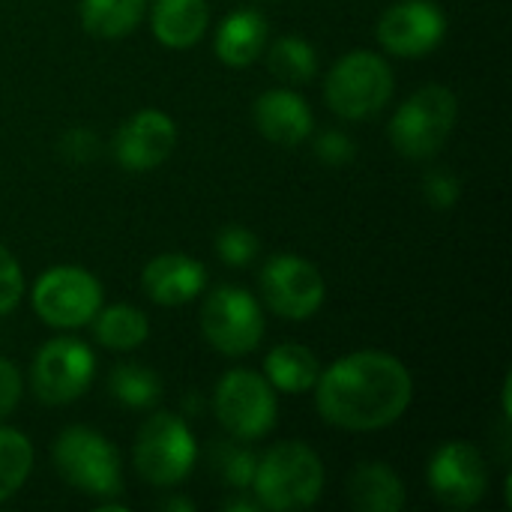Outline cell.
<instances>
[{
	"label": "cell",
	"mask_w": 512,
	"mask_h": 512,
	"mask_svg": "<svg viewBox=\"0 0 512 512\" xmlns=\"http://www.w3.org/2000/svg\"><path fill=\"white\" fill-rule=\"evenodd\" d=\"M408 369L381 351H360L336 360L315 384V402L327 423L348 432H375L396 423L411 405Z\"/></svg>",
	"instance_id": "cell-1"
},
{
	"label": "cell",
	"mask_w": 512,
	"mask_h": 512,
	"mask_svg": "<svg viewBox=\"0 0 512 512\" xmlns=\"http://www.w3.org/2000/svg\"><path fill=\"white\" fill-rule=\"evenodd\" d=\"M252 486L258 504L267 510H306L321 498L324 465L312 447L300 441H285L264 453V459L255 465Z\"/></svg>",
	"instance_id": "cell-2"
},
{
	"label": "cell",
	"mask_w": 512,
	"mask_h": 512,
	"mask_svg": "<svg viewBox=\"0 0 512 512\" xmlns=\"http://www.w3.org/2000/svg\"><path fill=\"white\" fill-rule=\"evenodd\" d=\"M54 468L69 486L84 495L114 498L123 489V471L114 444L84 426H72L57 438Z\"/></svg>",
	"instance_id": "cell-3"
},
{
	"label": "cell",
	"mask_w": 512,
	"mask_h": 512,
	"mask_svg": "<svg viewBox=\"0 0 512 512\" xmlns=\"http://www.w3.org/2000/svg\"><path fill=\"white\" fill-rule=\"evenodd\" d=\"M327 105L345 120L378 114L393 96V69L372 51L345 54L327 75Z\"/></svg>",
	"instance_id": "cell-4"
},
{
	"label": "cell",
	"mask_w": 512,
	"mask_h": 512,
	"mask_svg": "<svg viewBox=\"0 0 512 512\" xmlns=\"http://www.w3.org/2000/svg\"><path fill=\"white\" fill-rule=\"evenodd\" d=\"M195 456H198V447H195L189 426L168 411L153 414L138 429L135 471L150 486H159V489L177 486L192 471Z\"/></svg>",
	"instance_id": "cell-5"
},
{
	"label": "cell",
	"mask_w": 512,
	"mask_h": 512,
	"mask_svg": "<svg viewBox=\"0 0 512 512\" xmlns=\"http://www.w3.org/2000/svg\"><path fill=\"white\" fill-rule=\"evenodd\" d=\"M456 114H459V102L453 90L441 84L423 87L396 111L390 123V138L402 156L426 159L444 147V141L456 126Z\"/></svg>",
	"instance_id": "cell-6"
},
{
	"label": "cell",
	"mask_w": 512,
	"mask_h": 512,
	"mask_svg": "<svg viewBox=\"0 0 512 512\" xmlns=\"http://www.w3.org/2000/svg\"><path fill=\"white\" fill-rule=\"evenodd\" d=\"M213 408L219 423L240 441L264 438L276 426L273 384L249 369H234L216 384Z\"/></svg>",
	"instance_id": "cell-7"
},
{
	"label": "cell",
	"mask_w": 512,
	"mask_h": 512,
	"mask_svg": "<svg viewBox=\"0 0 512 512\" xmlns=\"http://www.w3.org/2000/svg\"><path fill=\"white\" fill-rule=\"evenodd\" d=\"M201 330L219 354L243 357L258 348L264 336V315L249 291L225 285L204 300Z\"/></svg>",
	"instance_id": "cell-8"
},
{
	"label": "cell",
	"mask_w": 512,
	"mask_h": 512,
	"mask_svg": "<svg viewBox=\"0 0 512 512\" xmlns=\"http://www.w3.org/2000/svg\"><path fill=\"white\" fill-rule=\"evenodd\" d=\"M33 309L51 327H81L102 309V285L81 267H51L33 288Z\"/></svg>",
	"instance_id": "cell-9"
},
{
	"label": "cell",
	"mask_w": 512,
	"mask_h": 512,
	"mask_svg": "<svg viewBox=\"0 0 512 512\" xmlns=\"http://www.w3.org/2000/svg\"><path fill=\"white\" fill-rule=\"evenodd\" d=\"M96 360L75 339H51L33 360V390L45 405L75 402L93 381Z\"/></svg>",
	"instance_id": "cell-10"
},
{
	"label": "cell",
	"mask_w": 512,
	"mask_h": 512,
	"mask_svg": "<svg viewBox=\"0 0 512 512\" xmlns=\"http://www.w3.org/2000/svg\"><path fill=\"white\" fill-rule=\"evenodd\" d=\"M261 294L279 318L306 321L324 303V279L306 258L279 255L261 273Z\"/></svg>",
	"instance_id": "cell-11"
},
{
	"label": "cell",
	"mask_w": 512,
	"mask_h": 512,
	"mask_svg": "<svg viewBox=\"0 0 512 512\" xmlns=\"http://www.w3.org/2000/svg\"><path fill=\"white\" fill-rule=\"evenodd\" d=\"M432 495L453 510H468L483 501L489 489V468L477 447L465 441L444 444L429 462Z\"/></svg>",
	"instance_id": "cell-12"
},
{
	"label": "cell",
	"mask_w": 512,
	"mask_h": 512,
	"mask_svg": "<svg viewBox=\"0 0 512 512\" xmlns=\"http://www.w3.org/2000/svg\"><path fill=\"white\" fill-rule=\"evenodd\" d=\"M444 33V9L432 0H402L378 21V39L396 57H423L441 45Z\"/></svg>",
	"instance_id": "cell-13"
},
{
	"label": "cell",
	"mask_w": 512,
	"mask_h": 512,
	"mask_svg": "<svg viewBox=\"0 0 512 512\" xmlns=\"http://www.w3.org/2000/svg\"><path fill=\"white\" fill-rule=\"evenodd\" d=\"M177 144V126L162 111H138L117 129L114 156L126 171H150L162 165Z\"/></svg>",
	"instance_id": "cell-14"
},
{
	"label": "cell",
	"mask_w": 512,
	"mask_h": 512,
	"mask_svg": "<svg viewBox=\"0 0 512 512\" xmlns=\"http://www.w3.org/2000/svg\"><path fill=\"white\" fill-rule=\"evenodd\" d=\"M204 282H207V273L201 261L189 255H177V252L153 258L141 273L144 294L159 306H183L195 300Z\"/></svg>",
	"instance_id": "cell-15"
},
{
	"label": "cell",
	"mask_w": 512,
	"mask_h": 512,
	"mask_svg": "<svg viewBox=\"0 0 512 512\" xmlns=\"http://www.w3.org/2000/svg\"><path fill=\"white\" fill-rule=\"evenodd\" d=\"M255 126L267 141L294 147L312 135V111L294 90H267L255 102Z\"/></svg>",
	"instance_id": "cell-16"
},
{
	"label": "cell",
	"mask_w": 512,
	"mask_h": 512,
	"mask_svg": "<svg viewBox=\"0 0 512 512\" xmlns=\"http://www.w3.org/2000/svg\"><path fill=\"white\" fill-rule=\"evenodd\" d=\"M267 18L255 9H240L219 24L216 54L228 66H249L267 45Z\"/></svg>",
	"instance_id": "cell-17"
},
{
	"label": "cell",
	"mask_w": 512,
	"mask_h": 512,
	"mask_svg": "<svg viewBox=\"0 0 512 512\" xmlns=\"http://www.w3.org/2000/svg\"><path fill=\"white\" fill-rule=\"evenodd\" d=\"M351 504L360 512H399L405 507V486L384 462H363L348 480Z\"/></svg>",
	"instance_id": "cell-18"
},
{
	"label": "cell",
	"mask_w": 512,
	"mask_h": 512,
	"mask_svg": "<svg viewBox=\"0 0 512 512\" xmlns=\"http://www.w3.org/2000/svg\"><path fill=\"white\" fill-rule=\"evenodd\" d=\"M210 21L207 0H156L153 6V33L168 48L195 45Z\"/></svg>",
	"instance_id": "cell-19"
},
{
	"label": "cell",
	"mask_w": 512,
	"mask_h": 512,
	"mask_svg": "<svg viewBox=\"0 0 512 512\" xmlns=\"http://www.w3.org/2000/svg\"><path fill=\"white\" fill-rule=\"evenodd\" d=\"M264 372H267V381L282 393H309L318 384L321 366L309 348L285 342L267 354Z\"/></svg>",
	"instance_id": "cell-20"
},
{
	"label": "cell",
	"mask_w": 512,
	"mask_h": 512,
	"mask_svg": "<svg viewBox=\"0 0 512 512\" xmlns=\"http://www.w3.org/2000/svg\"><path fill=\"white\" fill-rule=\"evenodd\" d=\"M93 321H96V327H93L96 339L111 351H132V348L144 345L150 336L147 315L135 306H126V303L99 309L93 315Z\"/></svg>",
	"instance_id": "cell-21"
},
{
	"label": "cell",
	"mask_w": 512,
	"mask_h": 512,
	"mask_svg": "<svg viewBox=\"0 0 512 512\" xmlns=\"http://www.w3.org/2000/svg\"><path fill=\"white\" fill-rule=\"evenodd\" d=\"M147 0H81V21L99 39L126 36L144 15Z\"/></svg>",
	"instance_id": "cell-22"
},
{
	"label": "cell",
	"mask_w": 512,
	"mask_h": 512,
	"mask_svg": "<svg viewBox=\"0 0 512 512\" xmlns=\"http://www.w3.org/2000/svg\"><path fill=\"white\" fill-rule=\"evenodd\" d=\"M108 387H111V396L129 408H150L162 396L159 375L150 372L147 366H138V363L117 366L108 378Z\"/></svg>",
	"instance_id": "cell-23"
},
{
	"label": "cell",
	"mask_w": 512,
	"mask_h": 512,
	"mask_svg": "<svg viewBox=\"0 0 512 512\" xmlns=\"http://www.w3.org/2000/svg\"><path fill=\"white\" fill-rule=\"evenodd\" d=\"M267 63H270V72L279 75L288 84H306L315 75V69H318L315 48L306 39H300V36L276 39L270 54H267Z\"/></svg>",
	"instance_id": "cell-24"
},
{
	"label": "cell",
	"mask_w": 512,
	"mask_h": 512,
	"mask_svg": "<svg viewBox=\"0 0 512 512\" xmlns=\"http://www.w3.org/2000/svg\"><path fill=\"white\" fill-rule=\"evenodd\" d=\"M30 468H33L30 441L15 429L0 426V504L24 486Z\"/></svg>",
	"instance_id": "cell-25"
},
{
	"label": "cell",
	"mask_w": 512,
	"mask_h": 512,
	"mask_svg": "<svg viewBox=\"0 0 512 512\" xmlns=\"http://www.w3.org/2000/svg\"><path fill=\"white\" fill-rule=\"evenodd\" d=\"M216 255L225 264L243 267V264H249L258 255V237L252 231L240 228V225H231V228L219 231V237H216Z\"/></svg>",
	"instance_id": "cell-26"
},
{
	"label": "cell",
	"mask_w": 512,
	"mask_h": 512,
	"mask_svg": "<svg viewBox=\"0 0 512 512\" xmlns=\"http://www.w3.org/2000/svg\"><path fill=\"white\" fill-rule=\"evenodd\" d=\"M255 465H258V459H255L249 450H240V447H225V450H219L222 477H225L231 486H237V489H243V486L252 483Z\"/></svg>",
	"instance_id": "cell-27"
},
{
	"label": "cell",
	"mask_w": 512,
	"mask_h": 512,
	"mask_svg": "<svg viewBox=\"0 0 512 512\" xmlns=\"http://www.w3.org/2000/svg\"><path fill=\"white\" fill-rule=\"evenodd\" d=\"M24 294V276H21V267L18 261L9 255V249L0 246V315H6L9 309L18 306Z\"/></svg>",
	"instance_id": "cell-28"
},
{
	"label": "cell",
	"mask_w": 512,
	"mask_h": 512,
	"mask_svg": "<svg viewBox=\"0 0 512 512\" xmlns=\"http://www.w3.org/2000/svg\"><path fill=\"white\" fill-rule=\"evenodd\" d=\"M423 192H426V201H429L432 207L447 210V207H453V204L459 201L462 186H459V180H456L450 171H432V174L426 177Z\"/></svg>",
	"instance_id": "cell-29"
},
{
	"label": "cell",
	"mask_w": 512,
	"mask_h": 512,
	"mask_svg": "<svg viewBox=\"0 0 512 512\" xmlns=\"http://www.w3.org/2000/svg\"><path fill=\"white\" fill-rule=\"evenodd\" d=\"M315 153H318V159H324V162H330V165H345V162L354 159L357 147H354V141H351L345 132L330 129V132H324V135L315 141Z\"/></svg>",
	"instance_id": "cell-30"
},
{
	"label": "cell",
	"mask_w": 512,
	"mask_h": 512,
	"mask_svg": "<svg viewBox=\"0 0 512 512\" xmlns=\"http://www.w3.org/2000/svg\"><path fill=\"white\" fill-rule=\"evenodd\" d=\"M21 399V375L12 360H0V420L15 411Z\"/></svg>",
	"instance_id": "cell-31"
},
{
	"label": "cell",
	"mask_w": 512,
	"mask_h": 512,
	"mask_svg": "<svg viewBox=\"0 0 512 512\" xmlns=\"http://www.w3.org/2000/svg\"><path fill=\"white\" fill-rule=\"evenodd\" d=\"M165 507H168V510H192V507H189L186 501H168Z\"/></svg>",
	"instance_id": "cell-32"
}]
</instances>
